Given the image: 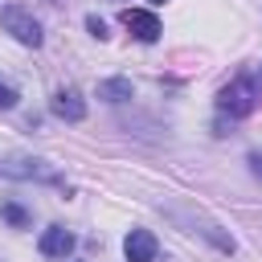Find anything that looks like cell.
Masks as SVG:
<instances>
[{
    "label": "cell",
    "instance_id": "1",
    "mask_svg": "<svg viewBox=\"0 0 262 262\" xmlns=\"http://www.w3.org/2000/svg\"><path fill=\"white\" fill-rule=\"evenodd\" d=\"M258 102H262V90H258V82H254V78H233V82L217 94V106H221L225 115H233V119L254 115V111H258Z\"/></svg>",
    "mask_w": 262,
    "mask_h": 262
},
{
    "label": "cell",
    "instance_id": "2",
    "mask_svg": "<svg viewBox=\"0 0 262 262\" xmlns=\"http://www.w3.org/2000/svg\"><path fill=\"white\" fill-rule=\"evenodd\" d=\"M0 25H4V33H12L20 45H29V49L41 45V20H37L29 8H20V4H4V8H0Z\"/></svg>",
    "mask_w": 262,
    "mask_h": 262
},
{
    "label": "cell",
    "instance_id": "3",
    "mask_svg": "<svg viewBox=\"0 0 262 262\" xmlns=\"http://www.w3.org/2000/svg\"><path fill=\"white\" fill-rule=\"evenodd\" d=\"M119 20L131 29L135 41H160V20H156V12H147V8H123Z\"/></svg>",
    "mask_w": 262,
    "mask_h": 262
},
{
    "label": "cell",
    "instance_id": "4",
    "mask_svg": "<svg viewBox=\"0 0 262 262\" xmlns=\"http://www.w3.org/2000/svg\"><path fill=\"white\" fill-rule=\"evenodd\" d=\"M156 233L151 229H131L127 237H123V254H127V262H156Z\"/></svg>",
    "mask_w": 262,
    "mask_h": 262
},
{
    "label": "cell",
    "instance_id": "5",
    "mask_svg": "<svg viewBox=\"0 0 262 262\" xmlns=\"http://www.w3.org/2000/svg\"><path fill=\"white\" fill-rule=\"evenodd\" d=\"M49 106H53V115H57V119H66V123H82V119H86V102H82V94H78V90H70V86H66V90H57Z\"/></svg>",
    "mask_w": 262,
    "mask_h": 262
},
{
    "label": "cell",
    "instance_id": "6",
    "mask_svg": "<svg viewBox=\"0 0 262 262\" xmlns=\"http://www.w3.org/2000/svg\"><path fill=\"white\" fill-rule=\"evenodd\" d=\"M0 172H4V176H29V180H57L53 168H45V160H25V156L0 164Z\"/></svg>",
    "mask_w": 262,
    "mask_h": 262
},
{
    "label": "cell",
    "instance_id": "7",
    "mask_svg": "<svg viewBox=\"0 0 262 262\" xmlns=\"http://www.w3.org/2000/svg\"><path fill=\"white\" fill-rule=\"evenodd\" d=\"M37 246H41V254H45V258H66V254L74 250V233H70V229H61V225H49V229L41 233V242H37Z\"/></svg>",
    "mask_w": 262,
    "mask_h": 262
},
{
    "label": "cell",
    "instance_id": "8",
    "mask_svg": "<svg viewBox=\"0 0 262 262\" xmlns=\"http://www.w3.org/2000/svg\"><path fill=\"white\" fill-rule=\"evenodd\" d=\"M98 98L102 102H127L131 98V82L127 78H102L98 82Z\"/></svg>",
    "mask_w": 262,
    "mask_h": 262
},
{
    "label": "cell",
    "instance_id": "9",
    "mask_svg": "<svg viewBox=\"0 0 262 262\" xmlns=\"http://www.w3.org/2000/svg\"><path fill=\"white\" fill-rule=\"evenodd\" d=\"M0 217H4L8 225H16V229H25V225H29V213H25L20 205H12V201H4V205H0Z\"/></svg>",
    "mask_w": 262,
    "mask_h": 262
},
{
    "label": "cell",
    "instance_id": "10",
    "mask_svg": "<svg viewBox=\"0 0 262 262\" xmlns=\"http://www.w3.org/2000/svg\"><path fill=\"white\" fill-rule=\"evenodd\" d=\"M86 29H90V37H98V41H106V37H111V33H106V20H102V16H94V12L86 16Z\"/></svg>",
    "mask_w": 262,
    "mask_h": 262
},
{
    "label": "cell",
    "instance_id": "11",
    "mask_svg": "<svg viewBox=\"0 0 262 262\" xmlns=\"http://www.w3.org/2000/svg\"><path fill=\"white\" fill-rule=\"evenodd\" d=\"M12 106H16V90L0 82V111H12Z\"/></svg>",
    "mask_w": 262,
    "mask_h": 262
},
{
    "label": "cell",
    "instance_id": "12",
    "mask_svg": "<svg viewBox=\"0 0 262 262\" xmlns=\"http://www.w3.org/2000/svg\"><path fill=\"white\" fill-rule=\"evenodd\" d=\"M250 164H254V172H262V156H258V151L250 156Z\"/></svg>",
    "mask_w": 262,
    "mask_h": 262
},
{
    "label": "cell",
    "instance_id": "13",
    "mask_svg": "<svg viewBox=\"0 0 262 262\" xmlns=\"http://www.w3.org/2000/svg\"><path fill=\"white\" fill-rule=\"evenodd\" d=\"M258 82H262V61H258Z\"/></svg>",
    "mask_w": 262,
    "mask_h": 262
},
{
    "label": "cell",
    "instance_id": "14",
    "mask_svg": "<svg viewBox=\"0 0 262 262\" xmlns=\"http://www.w3.org/2000/svg\"><path fill=\"white\" fill-rule=\"evenodd\" d=\"M151 4H164V0H151Z\"/></svg>",
    "mask_w": 262,
    "mask_h": 262
}]
</instances>
